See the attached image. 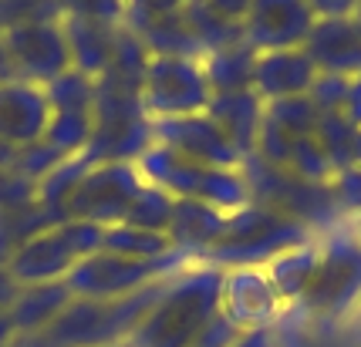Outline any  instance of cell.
<instances>
[{"label": "cell", "mask_w": 361, "mask_h": 347, "mask_svg": "<svg viewBox=\"0 0 361 347\" xmlns=\"http://www.w3.org/2000/svg\"><path fill=\"white\" fill-rule=\"evenodd\" d=\"M223 270L213 263H192L169 277L159 300L132 331L128 347H196L220 320Z\"/></svg>", "instance_id": "1"}, {"label": "cell", "mask_w": 361, "mask_h": 347, "mask_svg": "<svg viewBox=\"0 0 361 347\" xmlns=\"http://www.w3.org/2000/svg\"><path fill=\"white\" fill-rule=\"evenodd\" d=\"M361 310V226L338 222L317 239V263L300 300L287 310L317 331L341 327Z\"/></svg>", "instance_id": "2"}, {"label": "cell", "mask_w": 361, "mask_h": 347, "mask_svg": "<svg viewBox=\"0 0 361 347\" xmlns=\"http://www.w3.org/2000/svg\"><path fill=\"white\" fill-rule=\"evenodd\" d=\"M314 236H321V233L287 220V216L274 213L267 206L247 203L243 209L226 216V229H223L220 243H213L200 256V263H213L220 270L267 267L274 256L294 250V246H300V243H307Z\"/></svg>", "instance_id": "3"}, {"label": "cell", "mask_w": 361, "mask_h": 347, "mask_svg": "<svg viewBox=\"0 0 361 347\" xmlns=\"http://www.w3.org/2000/svg\"><path fill=\"white\" fill-rule=\"evenodd\" d=\"M135 165L149 186H159L173 199H196L220 213H236L250 203V189H247V179L240 169L203 165V162H192L159 142L149 145L135 158Z\"/></svg>", "instance_id": "4"}, {"label": "cell", "mask_w": 361, "mask_h": 347, "mask_svg": "<svg viewBox=\"0 0 361 347\" xmlns=\"http://www.w3.org/2000/svg\"><path fill=\"white\" fill-rule=\"evenodd\" d=\"M192 263H200V260H192L183 250L166 253L159 260H128V256L98 250L85 256L81 263H75V270L64 277V284L81 300H118L128 294H139L159 280H169Z\"/></svg>", "instance_id": "5"}, {"label": "cell", "mask_w": 361, "mask_h": 347, "mask_svg": "<svg viewBox=\"0 0 361 347\" xmlns=\"http://www.w3.org/2000/svg\"><path fill=\"white\" fill-rule=\"evenodd\" d=\"M102 239H105V226L68 220L27 239L7 260V270L20 286L54 284V280H64L75 270V263L102 250Z\"/></svg>", "instance_id": "6"}, {"label": "cell", "mask_w": 361, "mask_h": 347, "mask_svg": "<svg viewBox=\"0 0 361 347\" xmlns=\"http://www.w3.org/2000/svg\"><path fill=\"white\" fill-rule=\"evenodd\" d=\"M213 88L206 81L203 58H169L152 54L142 78V111L149 122L183 118L209 108Z\"/></svg>", "instance_id": "7"}, {"label": "cell", "mask_w": 361, "mask_h": 347, "mask_svg": "<svg viewBox=\"0 0 361 347\" xmlns=\"http://www.w3.org/2000/svg\"><path fill=\"white\" fill-rule=\"evenodd\" d=\"M145 179H142L135 162H98L92 165L78 189L68 199V220L94 222V226H118L126 220L128 206L135 203L142 192Z\"/></svg>", "instance_id": "8"}, {"label": "cell", "mask_w": 361, "mask_h": 347, "mask_svg": "<svg viewBox=\"0 0 361 347\" xmlns=\"http://www.w3.org/2000/svg\"><path fill=\"white\" fill-rule=\"evenodd\" d=\"M287 314V303L277 294L267 267H230L223 270V290H220V317L247 331H274Z\"/></svg>", "instance_id": "9"}, {"label": "cell", "mask_w": 361, "mask_h": 347, "mask_svg": "<svg viewBox=\"0 0 361 347\" xmlns=\"http://www.w3.org/2000/svg\"><path fill=\"white\" fill-rule=\"evenodd\" d=\"M4 48L11 54L17 81L47 88L64 71H71V54L61 20L54 24H17L4 31Z\"/></svg>", "instance_id": "10"}, {"label": "cell", "mask_w": 361, "mask_h": 347, "mask_svg": "<svg viewBox=\"0 0 361 347\" xmlns=\"http://www.w3.org/2000/svg\"><path fill=\"white\" fill-rule=\"evenodd\" d=\"M317 24L311 0H253L243 20V41L257 54L304 48Z\"/></svg>", "instance_id": "11"}, {"label": "cell", "mask_w": 361, "mask_h": 347, "mask_svg": "<svg viewBox=\"0 0 361 347\" xmlns=\"http://www.w3.org/2000/svg\"><path fill=\"white\" fill-rule=\"evenodd\" d=\"M152 142L173 149L179 156L216 165V169H240L243 156L233 149V142L220 132V125L200 111V115H183V118H156L152 122Z\"/></svg>", "instance_id": "12"}, {"label": "cell", "mask_w": 361, "mask_h": 347, "mask_svg": "<svg viewBox=\"0 0 361 347\" xmlns=\"http://www.w3.org/2000/svg\"><path fill=\"white\" fill-rule=\"evenodd\" d=\"M304 51L321 75H361V27L355 24V17H317L311 37L304 41Z\"/></svg>", "instance_id": "13"}, {"label": "cell", "mask_w": 361, "mask_h": 347, "mask_svg": "<svg viewBox=\"0 0 361 347\" xmlns=\"http://www.w3.org/2000/svg\"><path fill=\"white\" fill-rule=\"evenodd\" d=\"M51 105L44 88L27 81H7L0 84V142L24 149L44 139Z\"/></svg>", "instance_id": "14"}, {"label": "cell", "mask_w": 361, "mask_h": 347, "mask_svg": "<svg viewBox=\"0 0 361 347\" xmlns=\"http://www.w3.org/2000/svg\"><path fill=\"white\" fill-rule=\"evenodd\" d=\"M317 78H321V71L304 48L264 51V54H257V64H253V92L267 105L281 101V98L311 95Z\"/></svg>", "instance_id": "15"}, {"label": "cell", "mask_w": 361, "mask_h": 347, "mask_svg": "<svg viewBox=\"0 0 361 347\" xmlns=\"http://www.w3.org/2000/svg\"><path fill=\"white\" fill-rule=\"evenodd\" d=\"M264 111H267V101L253 88H247V92H233V95H213L206 115L220 125V132L233 142L236 152L247 158L257 149V132L264 122Z\"/></svg>", "instance_id": "16"}, {"label": "cell", "mask_w": 361, "mask_h": 347, "mask_svg": "<svg viewBox=\"0 0 361 347\" xmlns=\"http://www.w3.org/2000/svg\"><path fill=\"white\" fill-rule=\"evenodd\" d=\"M64 41H68V54H71V68L88 75V78H102L109 71L111 54H115V34L118 27L111 24H98V20H85V17H61Z\"/></svg>", "instance_id": "17"}, {"label": "cell", "mask_w": 361, "mask_h": 347, "mask_svg": "<svg viewBox=\"0 0 361 347\" xmlns=\"http://www.w3.org/2000/svg\"><path fill=\"white\" fill-rule=\"evenodd\" d=\"M226 216L230 213H220V209L196 203V199H176L173 222H169L166 236L173 239L176 250H183L192 260H200L213 243H220L223 229H226Z\"/></svg>", "instance_id": "18"}, {"label": "cell", "mask_w": 361, "mask_h": 347, "mask_svg": "<svg viewBox=\"0 0 361 347\" xmlns=\"http://www.w3.org/2000/svg\"><path fill=\"white\" fill-rule=\"evenodd\" d=\"M75 300V294L68 290L64 280H54V284H37V286H20L17 300L11 303V327L14 334H34L44 331L54 317L61 314L64 307Z\"/></svg>", "instance_id": "19"}, {"label": "cell", "mask_w": 361, "mask_h": 347, "mask_svg": "<svg viewBox=\"0 0 361 347\" xmlns=\"http://www.w3.org/2000/svg\"><path fill=\"white\" fill-rule=\"evenodd\" d=\"M253 64H257V51L247 41L233 44V48L213 51V54H203V71L213 95H233V92L253 88Z\"/></svg>", "instance_id": "20"}, {"label": "cell", "mask_w": 361, "mask_h": 347, "mask_svg": "<svg viewBox=\"0 0 361 347\" xmlns=\"http://www.w3.org/2000/svg\"><path fill=\"white\" fill-rule=\"evenodd\" d=\"M317 239H307V243H300V246H294V250L281 253V256H274L267 263V273L270 280H274V286H277V294L283 297V303H287V310L294 307L300 300V294H304V286H307V280H311V273H314V263H317Z\"/></svg>", "instance_id": "21"}, {"label": "cell", "mask_w": 361, "mask_h": 347, "mask_svg": "<svg viewBox=\"0 0 361 347\" xmlns=\"http://www.w3.org/2000/svg\"><path fill=\"white\" fill-rule=\"evenodd\" d=\"M102 250L115 253V256H128V260H159V256L173 253L176 246L166 233H149V229H135L128 222H118V226L105 229Z\"/></svg>", "instance_id": "22"}, {"label": "cell", "mask_w": 361, "mask_h": 347, "mask_svg": "<svg viewBox=\"0 0 361 347\" xmlns=\"http://www.w3.org/2000/svg\"><path fill=\"white\" fill-rule=\"evenodd\" d=\"M355 132L358 128L348 122L341 111H317V142L324 149V156L328 162L334 165V172H341L348 165H355V158H351V145H355Z\"/></svg>", "instance_id": "23"}, {"label": "cell", "mask_w": 361, "mask_h": 347, "mask_svg": "<svg viewBox=\"0 0 361 347\" xmlns=\"http://www.w3.org/2000/svg\"><path fill=\"white\" fill-rule=\"evenodd\" d=\"M173 209L176 199L169 192H162L159 186H142V192L135 196V203L128 206L126 220L135 229H149V233H169V222H173Z\"/></svg>", "instance_id": "24"}, {"label": "cell", "mask_w": 361, "mask_h": 347, "mask_svg": "<svg viewBox=\"0 0 361 347\" xmlns=\"http://www.w3.org/2000/svg\"><path fill=\"white\" fill-rule=\"evenodd\" d=\"M51 108H94V81L81 71H64L44 88Z\"/></svg>", "instance_id": "25"}, {"label": "cell", "mask_w": 361, "mask_h": 347, "mask_svg": "<svg viewBox=\"0 0 361 347\" xmlns=\"http://www.w3.org/2000/svg\"><path fill=\"white\" fill-rule=\"evenodd\" d=\"M64 17H85L98 24L122 27L128 20V0H61Z\"/></svg>", "instance_id": "26"}, {"label": "cell", "mask_w": 361, "mask_h": 347, "mask_svg": "<svg viewBox=\"0 0 361 347\" xmlns=\"http://www.w3.org/2000/svg\"><path fill=\"white\" fill-rule=\"evenodd\" d=\"M4 14H7V27L17 24H54L61 20V0H4Z\"/></svg>", "instance_id": "27"}, {"label": "cell", "mask_w": 361, "mask_h": 347, "mask_svg": "<svg viewBox=\"0 0 361 347\" xmlns=\"http://www.w3.org/2000/svg\"><path fill=\"white\" fill-rule=\"evenodd\" d=\"M61 162H64L61 152H54V149H51V145L41 139V142L17 149V165H14V172L24 175V179H31V182H41V179H44L51 169H58Z\"/></svg>", "instance_id": "28"}, {"label": "cell", "mask_w": 361, "mask_h": 347, "mask_svg": "<svg viewBox=\"0 0 361 347\" xmlns=\"http://www.w3.org/2000/svg\"><path fill=\"white\" fill-rule=\"evenodd\" d=\"M331 189L348 220H361V165H348L331 179Z\"/></svg>", "instance_id": "29"}, {"label": "cell", "mask_w": 361, "mask_h": 347, "mask_svg": "<svg viewBox=\"0 0 361 347\" xmlns=\"http://www.w3.org/2000/svg\"><path fill=\"white\" fill-rule=\"evenodd\" d=\"M250 4L253 0H206V7L220 17V20H226V24H240V27H243V20H247V14H250Z\"/></svg>", "instance_id": "30"}, {"label": "cell", "mask_w": 361, "mask_h": 347, "mask_svg": "<svg viewBox=\"0 0 361 347\" xmlns=\"http://www.w3.org/2000/svg\"><path fill=\"white\" fill-rule=\"evenodd\" d=\"M341 115L355 128H361V75L348 78V88H345V101H341Z\"/></svg>", "instance_id": "31"}, {"label": "cell", "mask_w": 361, "mask_h": 347, "mask_svg": "<svg viewBox=\"0 0 361 347\" xmlns=\"http://www.w3.org/2000/svg\"><path fill=\"white\" fill-rule=\"evenodd\" d=\"M317 17H351L358 0H311Z\"/></svg>", "instance_id": "32"}, {"label": "cell", "mask_w": 361, "mask_h": 347, "mask_svg": "<svg viewBox=\"0 0 361 347\" xmlns=\"http://www.w3.org/2000/svg\"><path fill=\"white\" fill-rule=\"evenodd\" d=\"M17 294H20V284L11 277V270L0 267V314L11 310V303L17 300Z\"/></svg>", "instance_id": "33"}, {"label": "cell", "mask_w": 361, "mask_h": 347, "mask_svg": "<svg viewBox=\"0 0 361 347\" xmlns=\"http://www.w3.org/2000/svg\"><path fill=\"white\" fill-rule=\"evenodd\" d=\"M230 347H277V337H274V331H247L236 334V341Z\"/></svg>", "instance_id": "34"}, {"label": "cell", "mask_w": 361, "mask_h": 347, "mask_svg": "<svg viewBox=\"0 0 361 347\" xmlns=\"http://www.w3.org/2000/svg\"><path fill=\"white\" fill-rule=\"evenodd\" d=\"M7 81H17V75H14V64H11V54L4 48V37H0V84H7Z\"/></svg>", "instance_id": "35"}, {"label": "cell", "mask_w": 361, "mask_h": 347, "mask_svg": "<svg viewBox=\"0 0 361 347\" xmlns=\"http://www.w3.org/2000/svg\"><path fill=\"white\" fill-rule=\"evenodd\" d=\"M14 341V327H11V317L0 314V347H7Z\"/></svg>", "instance_id": "36"}, {"label": "cell", "mask_w": 361, "mask_h": 347, "mask_svg": "<svg viewBox=\"0 0 361 347\" xmlns=\"http://www.w3.org/2000/svg\"><path fill=\"white\" fill-rule=\"evenodd\" d=\"M4 31H7V14H4V0H0V37H4Z\"/></svg>", "instance_id": "37"}, {"label": "cell", "mask_w": 361, "mask_h": 347, "mask_svg": "<svg viewBox=\"0 0 361 347\" xmlns=\"http://www.w3.org/2000/svg\"><path fill=\"white\" fill-rule=\"evenodd\" d=\"M351 17H355V24L361 27V0H358V7H355V14H351Z\"/></svg>", "instance_id": "38"}, {"label": "cell", "mask_w": 361, "mask_h": 347, "mask_svg": "<svg viewBox=\"0 0 361 347\" xmlns=\"http://www.w3.org/2000/svg\"><path fill=\"white\" fill-rule=\"evenodd\" d=\"M351 320H358V324H361V310H358V314H355V317H351Z\"/></svg>", "instance_id": "39"}, {"label": "cell", "mask_w": 361, "mask_h": 347, "mask_svg": "<svg viewBox=\"0 0 361 347\" xmlns=\"http://www.w3.org/2000/svg\"><path fill=\"white\" fill-rule=\"evenodd\" d=\"M111 347H128V344H111Z\"/></svg>", "instance_id": "40"}, {"label": "cell", "mask_w": 361, "mask_h": 347, "mask_svg": "<svg viewBox=\"0 0 361 347\" xmlns=\"http://www.w3.org/2000/svg\"><path fill=\"white\" fill-rule=\"evenodd\" d=\"M358 226H361V220H358Z\"/></svg>", "instance_id": "41"}, {"label": "cell", "mask_w": 361, "mask_h": 347, "mask_svg": "<svg viewBox=\"0 0 361 347\" xmlns=\"http://www.w3.org/2000/svg\"><path fill=\"white\" fill-rule=\"evenodd\" d=\"M0 175H4V172H0Z\"/></svg>", "instance_id": "42"}]
</instances>
